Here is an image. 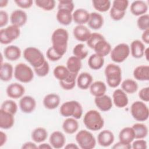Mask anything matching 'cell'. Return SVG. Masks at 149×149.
<instances>
[{
	"label": "cell",
	"instance_id": "4316f807",
	"mask_svg": "<svg viewBox=\"0 0 149 149\" xmlns=\"http://www.w3.org/2000/svg\"><path fill=\"white\" fill-rule=\"evenodd\" d=\"M87 24L91 29L98 30L104 24V18L101 14L97 12H91L90 13V17Z\"/></svg>",
	"mask_w": 149,
	"mask_h": 149
},
{
	"label": "cell",
	"instance_id": "30bf717a",
	"mask_svg": "<svg viewBox=\"0 0 149 149\" xmlns=\"http://www.w3.org/2000/svg\"><path fill=\"white\" fill-rule=\"evenodd\" d=\"M111 59L116 63H122L129 56L130 47L126 43H120L116 45L111 51Z\"/></svg>",
	"mask_w": 149,
	"mask_h": 149
},
{
	"label": "cell",
	"instance_id": "9f6ffc18",
	"mask_svg": "<svg viewBox=\"0 0 149 149\" xmlns=\"http://www.w3.org/2000/svg\"><path fill=\"white\" fill-rule=\"evenodd\" d=\"M9 21L8 13L3 10L0 11V27L2 28L5 26Z\"/></svg>",
	"mask_w": 149,
	"mask_h": 149
},
{
	"label": "cell",
	"instance_id": "bcb514c9",
	"mask_svg": "<svg viewBox=\"0 0 149 149\" xmlns=\"http://www.w3.org/2000/svg\"><path fill=\"white\" fill-rule=\"evenodd\" d=\"M104 39H105V38L102 34L98 33H93L91 34L89 38L86 41V42L89 48L93 49L94 45L99 41L104 40Z\"/></svg>",
	"mask_w": 149,
	"mask_h": 149
},
{
	"label": "cell",
	"instance_id": "ee69618b",
	"mask_svg": "<svg viewBox=\"0 0 149 149\" xmlns=\"http://www.w3.org/2000/svg\"><path fill=\"white\" fill-rule=\"evenodd\" d=\"M35 3L37 6L46 11L52 10L55 6L54 0H36Z\"/></svg>",
	"mask_w": 149,
	"mask_h": 149
},
{
	"label": "cell",
	"instance_id": "44dd1931",
	"mask_svg": "<svg viewBox=\"0 0 149 149\" xmlns=\"http://www.w3.org/2000/svg\"><path fill=\"white\" fill-rule=\"evenodd\" d=\"M14 115L0 109V127L2 129H10L14 125Z\"/></svg>",
	"mask_w": 149,
	"mask_h": 149
},
{
	"label": "cell",
	"instance_id": "e575fe53",
	"mask_svg": "<svg viewBox=\"0 0 149 149\" xmlns=\"http://www.w3.org/2000/svg\"><path fill=\"white\" fill-rule=\"evenodd\" d=\"M66 67L70 73L78 74L81 68V61L77 57L72 56L68 59Z\"/></svg>",
	"mask_w": 149,
	"mask_h": 149
},
{
	"label": "cell",
	"instance_id": "f1b7e54d",
	"mask_svg": "<svg viewBox=\"0 0 149 149\" xmlns=\"http://www.w3.org/2000/svg\"><path fill=\"white\" fill-rule=\"evenodd\" d=\"M133 76L135 79L139 81H148L149 66L148 65H140L133 70Z\"/></svg>",
	"mask_w": 149,
	"mask_h": 149
},
{
	"label": "cell",
	"instance_id": "ab89813d",
	"mask_svg": "<svg viewBox=\"0 0 149 149\" xmlns=\"http://www.w3.org/2000/svg\"><path fill=\"white\" fill-rule=\"evenodd\" d=\"M54 77L59 81L65 80L69 75L70 72L67 68L63 65H58L56 66L53 70Z\"/></svg>",
	"mask_w": 149,
	"mask_h": 149
},
{
	"label": "cell",
	"instance_id": "db71d44e",
	"mask_svg": "<svg viewBox=\"0 0 149 149\" xmlns=\"http://www.w3.org/2000/svg\"><path fill=\"white\" fill-rule=\"evenodd\" d=\"M15 3L22 9H29L31 7L33 3L32 0H16Z\"/></svg>",
	"mask_w": 149,
	"mask_h": 149
},
{
	"label": "cell",
	"instance_id": "4fadbf2b",
	"mask_svg": "<svg viewBox=\"0 0 149 149\" xmlns=\"http://www.w3.org/2000/svg\"><path fill=\"white\" fill-rule=\"evenodd\" d=\"M6 91L9 97L13 99H17L23 96L25 93V88L18 83H13L8 85Z\"/></svg>",
	"mask_w": 149,
	"mask_h": 149
},
{
	"label": "cell",
	"instance_id": "d4e9b609",
	"mask_svg": "<svg viewBox=\"0 0 149 149\" xmlns=\"http://www.w3.org/2000/svg\"><path fill=\"white\" fill-rule=\"evenodd\" d=\"M93 77L90 73L87 72L81 73L76 79L77 87L81 90H87L93 83Z\"/></svg>",
	"mask_w": 149,
	"mask_h": 149
},
{
	"label": "cell",
	"instance_id": "6125c7cd",
	"mask_svg": "<svg viewBox=\"0 0 149 149\" xmlns=\"http://www.w3.org/2000/svg\"><path fill=\"white\" fill-rule=\"evenodd\" d=\"M79 148V147L77 144L73 143H69L65 146V148L66 149H78Z\"/></svg>",
	"mask_w": 149,
	"mask_h": 149
},
{
	"label": "cell",
	"instance_id": "5b68a950",
	"mask_svg": "<svg viewBox=\"0 0 149 149\" xmlns=\"http://www.w3.org/2000/svg\"><path fill=\"white\" fill-rule=\"evenodd\" d=\"M23 57L33 68L40 67L45 61L42 52L34 47L26 48L23 51Z\"/></svg>",
	"mask_w": 149,
	"mask_h": 149
},
{
	"label": "cell",
	"instance_id": "d6a6232c",
	"mask_svg": "<svg viewBox=\"0 0 149 149\" xmlns=\"http://www.w3.org/2000/svg\"><path fill=\"white\" fill-rule=\"evenodd\" d=\"M56 17L58 22L63 26L70 24L73 20L72 12L64 9H58Z\"/></svg>",
	"mask_w": 149,
	"mask_h": 149
},
{
	"label": "cell",
	"instance_id": "6f0895ef",
	"mask_svg": "<svg viewBox=\"0 0 149 149\" xmlns=\"http://www.w3.org/2000/svg\"><path fill=\"white\" fill-rule=\"evenodd\" d=\"M112 148L113 149H130L132 148V146L131 144H126L119 141V142L115 143L112 147Z\"/></svg>",
	"mask_w": 149,
	"mask_h": 149
},
{
	"label": "cell",
	"instance_id": "2e32d148",
	"mask_svg": "<svg viewBox=\"0 0 149 149\" xmlns=\"http://www.w3.org/2000/svg\"><path fill=\"white\" fill-rule=\"evenodd\" d=\"M49 143L54 148H62L66 143V137L60 131H55L51 133L49 139Z\"/></svg>",
	"mask_w": 149,
	"mask_h": 149
},
{
	"label": "cell",
	"instance_id": "be15d7a7",
	"mask_svg": "<svg viewBox=\"0 0 149 149\" xmlns=\"http://www.w3.org/2000/svg\"><path fill=\"white\" fill-rule=\"evenodd\" d=\"M52 148V147L51 145L48 143H42L38 146V148L40 149H51Z\"/></svg>",
	"mask_w": 149,
	"mask_h": 149
},
{
	"label": "cell",
	"instance_id": "8992f818",
	"mask_svg": "<svg viewBox=\"0 0 149 149\" xmlns=\"http://www.w3.org/2000/svg\"><path fill=\"white\" fill-rule=\"evenodd\" d=\"M14 77L20 82L27 83L33 80L34 72L32 69L27 65L19 63L15 67Z\"/></svg>",
	"mask_w": 149,
	"mask_h": 149
},
{
	"label": "cell",
	"instance_id": "7bdbcfd3",
	"mask_svg": "<svg viewBox=\"0 0 149 149\" xmlns=\"http://www.w3.org/2000/svg\"><path fill=\"white\" fill-rule=\"evenodd\" d=\"M0 109L14 115L17 112V105L14 101L12 100H7L2 102Z\"/></svg>",
	"mask_w": 149,
	"mask_h": 149
},
{
	"label": "cell",
	"instance_id": "9a60e30c",
	"mask_svg": "<svg viewBox=\"0 0 149 149\" xmlns=\"http://www.w3.org/2000/svg\"><path fill=\"white\" fill-rule=\"evenodd\" d=\"M94 102L97 107L102 112L109 111L113 105V102L111 98L105 94L100 97H95Z\"/></svg>",
	"mask_w": 149,
	"mask_h": 149
},
{
	"label": "cell",
	"instance_id": "74e56055",
	"mask_svg": "<svg viewBox=\"0 0 149 149\" xmlns=\"http://www.w3.org/2000/svg\"><path fill=\"white\" fill-rule=\"evenodd\" d=\"M77 74L70 72L69 76L65 80L59 81L60 86L65 90H72L75 87Z\"/></svg>",
	"mask_w": 149,
	"mask_h": 149
},
{
	"label": "cell",
	"instance_id": "f546056e",
	"mask_svg": "<svg viewBox=\"0 0 149 149\" xmlns=\"http://www.w3.org/2000/svg\"><path fill=\"white\" fill-rule=\"evenodd\" d=\"M79 123L74 118L68 117L62 123V129L67 134H73L79 129Z\"/></svg>",
	"mask_w": 149,
	"mask_h": 149
},
{
	"label": "cell",
	"instance_id": "3957f363",
	"mask_svg": "<svg viewBox=\"0 0 149 149\" xmlns=\"http://www.w3.org/2000/svg\"><path fill=\"white\" fill-rule=\"evenodd\" d=\"M60 113L64 117H73L76 119L81 118L83 115L81 105L77 101L72 100L63 103L59 109Z\"/></svg>",
	"mask_w": 149,
	"mask_h": 149
},
{
	"label": "cell",
	"instance_id": "7c38bea8",
	"mask_svg": "<svg viewBox=\"0 0 149 149\" xmlns=\"http://www.w3.org/2000/svg\"><path fill=\"white\" fill-rule=\"evenodd\" d=\"M27 20V15L23 10L17 9L13 11L10 16L12 24L19 27L24 26Z\"/></svg>",
	"mask_w": 149,
	"mask_h": 149
},
{
	"label": "cell",
	"instance_id": "6da1fadb",
	"mask_svg": "<svg viewBox=\"0 0 149 149\" xmlns=\"http://www.w3.org/2000/svg\"><path fill=\"white\" fill-rule=\"evenodd\" d=\"M68 40V32L62 28H58L55 30L52 34V47L56 52L62 56L66 52Z\"/></svg>",
	"mask_w": 149,
	"mask_h": 149
},
{
	"label": "cell",
	"instance_id": "ffe728a7",
	"mask_svg": "<svg viewBox=\"0 0 149 149\" xmlns=\"http://www.w3.org/2000/svg\"><path fill=\"white\" fill-rule=\"evenodd\" d=\"M145 49L146 47L143 42L139 40H135L130 44V51L133 58L139 59L144 56Z\"/></svg>",
	"mask_w": 149,
	"mask_h": 149
},
{
	"label": "cell",
	"instance_id": "52a82bcc",
	"mask_svg": "<svg viewBox=\"0 0 149 149\" xmlns=\"http://www.w3.org/2000/svg\"><path fill=\"white\" fill-rule=\"evenodd\" d=\"M75 139L79 147L82 149H93L96 145L94 136L88 130H80L76 134Z\"/></svg>",
	"mask_w": 149,
	"mask_h": 149
},
{
	"label": "cell",
	"instance_id": "e7e4bbea",
	"mask_svg": "<svg viewBox=\"0 0 149 149\" xmlns=\"http://www.w3.org/2000/svg\"><path fill=\"white\" fill-rule=\"evenodd\" d=\"M8 3V1H6V0H1L0 1V7L3 8L7 6Z\"/></svg>",
	"mask_w": 149,
	"mask_h": 149
},
{
	"label": "cell",
	"instance_id": "b9f144b4",
	"mask_svg": "<svg viewBox=\"0 0 149 149\" xmlns=\"http://www.w3.org/2000/svg\"><path fill=\"white\" fill-rule=\"evenodd\" d=\"M73 54L74 56L82 60L85 59L88 55V51L83 44L79 43L74 47Z\"/></svg>",
	"mask_w": 149,
	"mask_h": 149
},
{
	"label": "cell",
	"instance_id": "cb8c5ba5",
	"mask_svg": "<svg viewBox=\"0 0 149 149\" xmlns=\"http://www.w3.org/2000/svg\"><path fill=\"white\" fill-rule=\"evenodd\" d=\"M131 13L136 16H140L146 14L148 10V5L143 1H134L130 5Z\"/></svg>",
	"mask_w": 149,
	"mask_h": 149
},
{
	"label": "cell",
	"instance_id": "f6af8a7d",
	"mask_svg": "<svg viewBox=\"0 0 149 149\" xmlns=\"http://www.w3.org/2000/svg\"><path fill=\"white\" fill-rule=\"evenodd\" d=\"M137 25L138 28L142 30L145 31L149 29V15L144 14L140 16L137 20Z\"/></svg>",
	"mask_w": 149,
	"mask_h": 149
},
{
	"label": "cell",
	"instance_id": "94428289",
	"mask_svg": "<svg viewBox=\"0 0 149 149\" xmlns=\"http://www.w3.org/2000/svg\"><path fill=\"white\" fill-rule=\"evenodd\" d=\"M7 141V136L5 133L1 131L0 132V147L3 146Z\"/></svg>",
	"mask_w": 149,
	"mask_h": 149
},
{
	"label": "cell",
	"instance_id": "680465c9",
	"mask_svg": "<svg viewBox=\"0 0 149 149\" xmlns=\"http://www.w3.org/2000/svg\"><path fill=\"white\" fill-rule=\"evenodd\" d=\"M22 148H23V149H34V148H38V146L33 142L27 141V142L24 143L22 145Z\"/></svg>",
	"mask_w": 149,
	"mask_h": 149
},
{
	"label": "cell",
	"instance_id": "816d5d0a",
	"mask_svg": "<svg viewBox=\"0 0 149 149\" xmlns=\"http://www.w3.org/2000/svg\"><path fill=\"white\" fill-rule=\"evenodd\" d=\"M125 13H126V12L118 11L115 10L113 8H111L109 11V15H110L111 18L115 21H119L122 20L124 17Z\"/></svg>",
	"mask_w": 149,
	"mask_h": 149
},
{
	"label": "cell",
	"instance_id": "60d3db41",
	"mask_svg": "<svg viewBox=\"0 0 149 149\" xmlns=\"http://www.w3.org/2000/svg\"><path fill=\"white\" fill-rule=\"evenodd\" d=\"M92 3L94 9L100 12L108 11L111 5V2L109 0H93Z\"/></svg>",
	"mask_w": 149,
	"mask_h": 149
},
{
	"label": "cell",
	"instance_id": "d590c367",
	"mask_svg": "<svg viewBox=\"0 0 149 149\" xmlns=\"http://www.w3.org/2000/svg\"><path fill=\"white\" fill-rule=\"evenodd\" d=\"M48 137L47 130L42 127L34 129L31 133V139L35 143H40L44 141Z\"/></svg>",
	"mask_w": 149,
	"mask_h": 149
},
{
	"label": "cell",
	"instance_id": "603a6c76",
	"mask_svg": "<svg viewBox=\"0 0 149 149\" xmlns=\"http://www.w3.org/2000/svg\"><path fill=\"white\" fill-rule=\"evenodd\" d=\"M21 50L16 45H8L3 50V55L5 58L10 61L19 59L21 56Z\"/></svg>",
	"mask_w": 149,
	"mask_h": 149
},
{
	"label": "cell",
	"instance_id": "8d00e7d4",
	"mask_svg": "<svg viewBox=\"0 0 149 149\" xmlns=\"http://www.w3.org/2000/svg\"><path fill=\"white\" fill-rule=\"evenodd\" d=\"M132 129L134 133L135 139H142L146 137L148 135V127L144 124L137 123L132 126Z\"/></svg>",
	"mask_w": 149,
	"mask_h": 149
},
{
	"label": "cell",
	"instance_id": "e0dca14e",
	"mask_svg": "<svg viewBox=\"0 0 149 149\" xmlns=\"http://www.w3.org/2000/svg\"><path fill=\"white\" fill-rule=\"evenodd\" d=\"M113 133L109 130H104L100 132L97 136L98 143L102 147L110 146L114 141Z\"/></svg>",
	"mask_w": 149,
	"mask_h": 149
},
{
	"label": "cell",
	"instance_id": "ba28073f",
	"mask_svg": "<svg viewBox=\"0 0 149 149\" xmlns=\"http://www.w3.org/2000/svg\"><path fill=\"white\" fill-rule=\"evenodd\" d=\"M130 113L133 118L139 122L146 121L149 116V109L143 101H134L131 105Z\"/></svg>",
	"mask_w": 149,
	"mask_h": 149
},
{
	"label": "cell",
	"instance_id": "03108f58",
	"mask_svg": "<svg viewBox=\"0 0 149 149\" xmlns=\"http://www.w3.org/2000/svg\"><path fill=\"white\" fill-rule=\"evenodd\" d=\"M148 48H146L144 52V56H145L147 61H148Z\"/></svg>",
	"mask_w": 149,
	"mask_h": 149
},
{
	"label": "cell",
	"instance_id": "1f68e13d",
	"mask_svg": "<svg viewBox=\"0 0 149 149\" xmlns=\"http://www.w3.org/2000/svg\"><path fill=\"white\" fill-rule=\"evenodd\" d=\"M134 139V133L132 127H124L120 131L119 133V141L123 143L131 144Z\"/></svg>",
	"mask_w": 149,
	"mask_h": 149
},
{
	"label": "cell",
	"instance_id": "91938a15",
	"mask_svg": "<svg viewBox=\"0 0 149 149\" xmlns=\"http://www.w3.org/2000/svg\"><path fill=\"white\" fill-rule=\"evenodd\" d=\"M141 39L144 43L147 44H149V29L143 31L141 35Z\"/></svg>",
	"mask_w": 149,
	"mask_h": 149
},
{
	"label": "cell",
	"instance_id": "ac0fdd59",
	"mask_svg": "<svg viewBox=\"0 0 149 149\" xmlns=\"http://www.w3.org/2000/svg\"><path fill=\"white\" fill-rule=\"evenodd\" d=\"M74 37L81 42H86L91 35L90 30L84 25H77L73 30Z\"/></svg>",
	"mask_w": 149,
	"mask_h": 149
},
{
	"label": "cell",
	"instance_id": "f907efd6",
	"mask_svg": "<svg viewBox=\"0 0 149 149\" xmlns=\"http://www.w3.org/2000/svg\"><path fill=\"white\" fill-rule=\"evenodd\" d=\"M46 56L49 61L52 62L59 61L62 57V56L60 55L57 52H56L52 46L48 48L46 52Z\"/></svg>",
	"mask_w": 149,
	"mask_h": 149
},
{
	"label": "cell",
	"instance_id": "7dc6e473",
	"mask_svg": "<svg viewBox=\"0 0 149 149\" xmlns=\"http://www.w3.org/2000/svg\"><path fill=\"white\" fill-rule=\"evenodd\" d=\"M34 70L36 74L39 77L46 76L49 72V65L48 62L45 61L40 67L34 68Z\"/></svg>",
	"mask_w": 149,
	"mask_h": 149
},
{
	"label": "cell",
	"instance_id": "7a4b0ae2",
	"mask_svg": "<svg viewBox=\"0 0 149 149\" xmlns=\"http://www.w3.org/2000/svg\"><path fill=\"white\" fill-rule=\"evenodd\" d=\"M83 123L88 130L92 131L100 130L104 125V120L101 113L94 109L90 110L85 113Z\"/></svg>",
	"mask_w": 149,
	"mask_h": 149
},
{
	"label": "cell",
	"instance_id": "4dcf8cb0",
	"mask_svg": "<svg viewBox=\"0 0 149 149\" xmlns=\"http://www.w3.org/2000/svg\"><path fill=\"white\" fill-rule=\"evenodd\" d=\"M89 88L90 93L95 97L104 95L107 91L105 84L101 81H96L92 83Z\"/></svg>",
	"mask_w": 149,
	"mask_h": 149
},
{
	"label": "cell",
	"instance_id": "484cf974",
	"mask_svg": "<svg viewBox=\"0 0 149 149\" xmlns=\"http://www.w3.org/2000/svg\"><path fill=\"white\" fill-rule=\"evenodd\" d=\"M14 74L13 66L8 63H1L0 69V78L3 81H9L10 80Z\"/></svg>",
	"mask_w": 149,
	"mask_h": 149
},
{
	"label": "cell",
	"instance_id": "5bb4252c",
	"mask_svg": "<svg viewBox=\"0 0 149 149\" xmlns=\"http://www.w3.org/2000/svg\"><path fill=\"white\" fill-rule=\"evenodd\" d=\"M112 102L118 108H124L129 103L126 93L122 89H116L112 94Z\"/></svg>",
	"mask_w": 149,
	"mask_h": 149
},
{
	"label": "cell",
	"instance_id": "f35d334b",
	"mask_svg": "<svg viewBox=\"0 0 149 149\" xmlns=\"http://www.w3.org/2000/svg\"><path fill=\"white\" fill-rule=\"evenodd\" d=\"M122 90L126 93L133 94L138 90V84L137 82L130 79H127L123 81L121 84Z\"/></svg>",
	"mask_w": 149,
	"mask_h": 149
},
{
	"label": "cell",
	"instance_id": "9c48e42d",
	"mask_svg": "<svg viewBox=\"0 0 149 149\" xmlns=\"http://www.w3.org/2000/svg\"><path fill=\"white\" fill-rule=\"evenodd\" d=\"M20 28L15 25H10L0 30V42L2 44L7 45L19 37Z\"/></svg>",
	"mask_w": 149,
	"mask_h": 149
},
{
	"label": "cell",
	"instance_id": "8fae6325",
	"mask_svg": "<svg viewBox=\"0 0 149 149\" xmlns=\"http://www.w3.org/2000/svg\"><path fill=\"white\" fill-rule=\"evenodd\" d=\"M19 107L23 113H30L36 107V101L31 96H23L19 101Z\"/></svg>",
	"mask_w": 149,
	"mask_h": 149
},
{
	"label": "cell",
	"instance_id": "836d02e7",
	"mask_svg": "<svg viewBox=\"0 0 149 149\" xmlns=\"http://www.w3.org/2000/svg\"><path fill=\"white\" fill-rule=\"evenodd\" d=\"M105 62L103 56L95 53L90 56L88 59V65L93 70H99Z\"/></svg>",
	"mask_w": 149,
	"mask_h": 149
},
{
	"label": "cell",
	"instance_id": "d6986e66",
	"mask_svg": "<svg viewBox=\"0 0 149 149\" xmlns=\"http://www.w3.org/2000/svg\"><path fill=\"white\" fill-rule=\"evenodd\" d=\"M60 97L55 93H50L46 95L43 99V105L48 109H54L60 104Z\"/></svg>",
	"mask_w": 149,
	"mask_h": 149
},
{
	"label": "cell",
	"instance_id": "c3c4849f",
	"mask_svg": "<svg viewBox=\"0 0 149 149\" xmlns=\"http://www.w3.org/2000/svg\"><path fill=\"white\" fill-rule=\"evenodd\" d=\"M129 6V1L127 0H115L112 2V8L116 10L126 12Z\"/></svg>",
	"mask_w": 149,
	"mask_h": 149
},
{
	"label": "cell",
	"instance_id": "f5cc1de1",
	"mask_svg": "<svg viewBox=\"0 0 149 149\" xmlns=\"http://www.w3.org/2000/svg\"><path fill=\"white\" fill-rule=\"evenodd\" d=\"M131 146L133 149H146L147 148V141L143 140V139L135 140Z\"/></svg>",
	"mask_w": 149,
	"mask_h": 149
},
{
	"label": "cell",
	"instance_id": "7402d4cb",
	"mask_svg": "<svg viewBox=\"0 0 149 149\" xmlns=\"http://www.w3.org/2000/svg\"><path fill=\"white\" fill-rule=\"evenodd\" d=\"M73 20L78 25H84L87 23L90 13L84 9H77L72 14Z\"/></svg>",
	"mask_w": 149,
	"mask_h": 149
},
{
	"label": "cell",
	"instance_id": "11a10c76",
	"mask_svg": "<svg viewBox=\"0 0 149 149\" xmlns=\"http://www.w3.org/2000/svg\"><path fill=\"white\" fill-rule=\"evenodd\" d=\"M139 98L144 102L149 101V87H146L142 88L139 92Z\"/></svg>",
	"mask_w": 149,
	"mask_h": 149
},
{
	"label": "cell",
	"instance_id": "83f0119b",
	"mask_svg": "<svg viewBox=\"0 0 149 149\" xmlns=\"http://www.w3.org/2000/svg\"><path fill=\"white\" fill-rule=\"evenodd\" d=\"M93 49L95 53L104 57L111 52V45L105 39H104L99 41L94 45Z\"/></svg>",
	"mask_w": 149,
	"mask_h": 149
},
{
	"label": "cell",
	"instance_id": "277c9868",
	"mask_svg": "<svg viewBox=\"0 0 149 149\" xmlns=\"http://www.w3.org/2000/svg\"><path fill=\"white\" fill-rule=\"evenodd\" d=\"M106 81L111 88L117 87L121 83L122 70L120 68L114 63L108 64L104 71Z\"/></svg>",
	"mask_w": 149,
	"mask_h": 149
},
{
	"label": "cell",
	"instance_id": "681fc988",
	"mask_svg": "<svg viewBox=\"0 0 149 149\" xmlns=\"http://www.w3.org/2000/svg\"><path fill=\"white\" fill-rule=\"evenodd\" d=\"M74 8V4L72 1L61 0L58 2V9H64L72 12Z\"/></svg>",
	"mask_w": 149,
	"mask_h": 149
}]
</instances>
